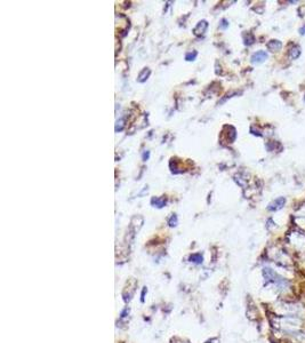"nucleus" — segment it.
<instances>
[{
  "instance_id": "1",
  "label": "nucleus",
  "mask_w": 305,
  "mask_h": 343,
  "mask_svg": "<svg viewBox=\"0 0 305 343\" xmlns=\"http://www.w3.org/2000/svg\"><path fill=\"white\" fill-rule=\"evenodd\" d=\"M285 204H286V198H285V197H279V198L273 200L270 205L267 206V209L271 212L279 211V209H281L282 207L285 206Z\"/></svg>"
},
{
  "instance_id": "2",
  "label": "nucleus",
  "mask_w": 305,
  "mask_h": 343,
  "mask_svg": "<svg viewBox=\"0 0 305 343\" xmlns=\"http://www.w3.org/2000/svg\"><path fill=\"white\" fill-rule=\"evenodd\" d=\"M267 58V53L264 51H258L252 56V62L253 63H262Z\"/></svg>"
},
{
  "instance_id": "3",
  "label": "nucleus",
  "mask_w": 305,
  "mask_h": 343,
  "mask_svg": "<svg viewBox=\"0 0 305 343\" xmlns=\"http://www.w3.org/2000/svg\"><path fill=\"white\" fill-rule=\"evenodd\" d=\"M207 26H208L207 21H200V22L197 24L196 28L193 29V32H194L196 36H201V34H203L206 32Z\"/></svg>"
},
{
  "instance_id": "4",
  "label": "nucleus",
  "mask_w": 305,
  "mask_h": 343,
  "mask_svg": "<svg viewBox=\"0 0 305 343\" xmlns=\"http://www.w3.org/2000/svg\"><path fill=\"white\" fill-rule=\"evenodd\" d=\"M267 49H270L271 51H280L282 48V44L281 41H279V40H271V41H269L267 42Z\"/></svg>"
},
{
  "instance_id": "5",
  "label": "nucleus",
  "mask_w": 305,
  "mask_h": 343,
  "mask_svg": "<svg viewBox=\"0 0 305 343\" xmlns=\"http://www.w3.org/2000/svg\"><path fill=\"white\" fill-rule=\"evenodd\" d=\"M150 73H151L150 69H148V68L143 69V70L141 71V73L138 74V81H139V82H144L145 80L149 78Z\"/></svg>"
},
{
  "instance_id": "6",
  "label": "nucleus",
  "mask_w": 305,
  "mask_h": 343,
  "mask_svg": "<svg viewBox=\"0 0 305 343\" xmlns=\"http://www.w3.org/2000/svg\"><path fill=\"white\" fill-rule=\"evenodd\" d=\"M299 55H300V48H299L298 46H294L293 48L290 49V51H289L290 58H291V60H296V58L299 57Z\"/></svg>"
},
{
  "instance_id": "7",
  "label": "nucleus",
  "mask_w": 305,
  "mask_h": 343,
  "mask_svg": "<svg viewBox=\"0 0 305 343\" xmlns=\"http://www.w3.org/2000/svg\"><path fill=\"white\" fill-rule=\"evenodd\" d=\"M151 202H152V205H156L157 207H163V206L166 205V199L165 198H153V199L151 200Z\"/></svg>"
},
{
  "instance_id": "8",
  "label": "nucleus",
  "mask_w": 305,
  "mask_h": 343,
  "mask_svg": "<svg viewBox=\"0 0 305 343\" xmlns=\"http://www.w3.org/2000/svg\"><path fill=\"white\" fill-rule=\"evenodd\" d=\"M125 127V120L124 119H119L115 124V131H120L124 129Z\"/></svg>"
},
{
  "instance_id": "9",
  "label": "nucleus",
  "mask_w": 305,
  "mask_h": 343,
  "mask_svg": "<svg viewBox=\"0 0 305 343\" xmlns=\"http://www.w3.org/2000/svg\"><path fill=\"white\" fill-rule=\"evenodd\" d=\"M190 260L191 261H193L194 263H201L202 262L201 254H193V255L190 257Z\"/></svg>"
},
{
  "instance_id": "10",
  "label": "nucleus",
  "mask_w": 305,
  "mask_h": 343,
  "mask_svg": "<svg viewBox=\"0 0 305 343\" xmlns=\"http://www.w3.org/2000/svg\"><path fill=\"white\" fill-rule=\"evenodd\" d=\"M196 56H197V51L188 53V54L185 55V60H186V61H193V60L196 58Z\"/></svg>"
},
{
  "instance_id": "11",
  "label": "nucleus",
  "mask_w": 305,
  "mask_h": 343,
  "mask_svg": "<svg viewBox=\"0 0 305 343\" xmlns=\"http://www.w3.org/2000/svg\"><path fill=\"white\" fill-rule=\"evenodd\" d=\"M169 225L170 227H175L176 224H177V216L176 215H173V216L170 217V220H169Z\"/></svg>"
},
{
  "instance_id": "12",
  "label": "nucleus",
  "mask_w": 305,
  "mask_h": 343,
  "mask_svg": "<svg viewBox=\"0 0 305 343\" xmlns=\"http://www.w3.org/2000/svg\"><path fill=\"white\" fill-rule=\"evenodd\" d=\"M226 26H227V22H226L225 20H222V22H221V28L225 29Z\"/></svg>"
},
{
  "instance_id": "13",
  "label": "nucleus",
  "mask_w": 305,
  "mask_h": 343,
  "mask_svg": "<svg viewBox=\"0 0 305 343\" xmlns=\"http://www.w3.org/2000/svg\"><path fill=\"white\" fill-rule=\"evenodd\" d=\"M299 33H300V34H305V25L299 29Z\"/></svg>"
},
{
  "instance_id": "14",
  "label": "nucleus",
  "mask_w": 305,
  "mask_h": 343,
  "mask_svg": "<svg viewBox=\"0 0 305 343\" xmlns=\"http://www.w3.org/2000/svg\"><path fill=\"white\" fill-rule=\"evenodd\" d=\"M148 157H149V152H148V153H144V159L148 158Z\"/></svg>"
},
{
  "instance_id": "15",
  "label": "nucleus",
  "mask_w": 305,
  "mask_h": 343,
  "mask_svg": "<svg viewBox=\"0 0 305 343\" xmlns=\"http://www.w3.org/2000/svg\"><path fill=\"white\" fill-rule=\"evenodd\" d=\"M304 101H305V96H304Z\"/></svg>"
}]
</instances>
